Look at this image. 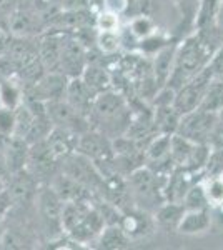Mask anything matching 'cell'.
<instances>
[{
  "instance_id": "obj_33",
  "label": "cell",
  "mask_w": 223,
  "mask_h": 250,
  "mask_svg": "<svg viewBox=\"0 0 223 250\" xmlns=\"http://www.w3.org/2000/svg\"><path fill=\"white\" fill-rule=\"evenodd\" d=\"M15 134V110L0 107V139Z\"/></svg>"
},
{
  "instance_id": "obj_13",
  "label": "cell",
  "mask_w": 223,
  "mask_h": 250,
  "mask_svg": "<svg viewBox=\"0 0 223 250\" xmlns=\"http://www.w3.org/2000/svg\"><path fill=\"white\" fill-rule=\"evenodd\" d=\"M68 77L62 72H45L37 82L25 88V99L48 104L54 100L65 99Z\"/></svg>"
},
{
  "instance_id": "obj_28",
  "label": "cell",
  "mask_w": 223,
  "mask_h": 250,
  "mask_svg": "<svg viewBox=\"0 0 223 250\" xmlns=\"http://www.w3.org/2000/svg\"><path fill=\"white\" fill-rule=\"evenodd\" d=\"M218 12H220V0H202L195 30L210 29V27L218 25Z\"/></svg>"
},
{
  "instance_id": "obj_11",
  "label": "cell",
  "mask_w": 223,
  "mask_h": 250,
  "mask_svg": "<svg viewBox=\"0 0 223 250\" xmlns=\"http://www.w3.org/2000/svg\"><path fill=\"white\" fill-rule=\"evenodd\" d=\"M45 107H47V115L54 127L67 128V130H72L79 135H82L83 132L92 128L90 119L87 115L80 114L65 99L48 102L45 104Z\"/></svg>"
},
{
  "instance_id": "obj_30",
  "label": "cell",
  "mask_w": 223,
  "mask_h": 250,
  "mask_svg": "<svg viewBox=\"0 0 223 250\" xmlns=\"http://www.w3.org/2000/svg\"><path fill=\"white\" fill-rule=\"evenodd\" d=\"M206 199L212 208H223V175L203 177Z\"/></svg>"
},
{
  "instance_id": "obj_22",
  "label": "cell",
  "mask_w": 223,
  "mask_h": 250,
  "mask_svg": "<svg viewBox=\"0 0 223 250\" xmlns=\"http://www.w3.org/2000/svg\"><path fill=\"white\" fill-rule=\"evenodd\" d=\"M180 120L182 114H178L173 104H155V107H153V122H155L158 134H177Z\"/></svg>"
},
{
  "instance_id": "obj_38",
  "label": "cell",
  "mask_w": 223,
  "mask_h": 250,
  "mask_svg": "<svg viewBox=\"0 0 223 250\" xmlns=\"http://www.w3.org/2000/svg\"><path fill=\"white\" fill-rule=\"evenodd\" d=\"M7 188V175L3 172H0V195L5 192Z\"/></svg>"
},
{
  "instance_id": "obj_26",
  "label": "cell",
  "mask_w": 223,
  "mask_h": 250,
  "mask_svg": "<svg viewBox=\"0 0 223 250\" xmlns=\"http://www.w3.org/2000/svg\"><path fill=\"white\" fill-rule=\"evenodd\" d=\"M122 29L132 35L135 43L145 42L147 39L157 35V32H158L155 20L152 17H148V15H137V17H133L130 22L125 27H122Z\"/></svg>"
},
{
  "instance_id": "obj_6",
  "label": "cell",
  "mask_w": 223,
  "mask_h": 250,
  "mask_svg": "<svg viewBox=\"0 0 223 250\" xmlns=\"http://www.w3.org/2000/svg\"><path fill=\"white\" fill-rule=\"evenodd\" d=\"M210 148L212 147L206 144H197L178 134H173L172 144H170V157L177 168L203 172Z\"/></svg>"
},
{
  "instance_id": "obj_16",
  "label": "cell",
  "mask_w": 223,
  "mask_h": 250,
  "mask_svg": "<svg viewBox=\"0 0 223 250\" xmlns=\"http://www.w3.org/2000/svg\"><path fill=\"white\" fill-rule=\"evenodd\" d=\"M2 142V170L5 175L23 170L28 162L30 144L17 135L0 139Z\"/></svg>"
},
{
  "instance_id": "obj_23",
  "label": "cell",
  "mask_w": 223,
  "mask_h": 250,
  "mask_svg": "<svg viewBox=\"0 0 223 250\" xmlns=\"http://www.w3.org/2000/svg\"><path fill=\"white\" fill-rule=\"evenodd\" d=\"M183 212H185L183 202H170V200H165V202L153 212L157 227L167 232L170 230L177 232V227H178V224H180Z\"/></svg>"
},
{
  "instance_id": "obj_25",
  "label": "cell",
  "mask_w": 223,
  "mask_h": 250,
  "mask_svg": "<svg viewBox=\"0 0 223 250\" xmlns=\"http://www.w3.org/2000/svg\"><path fill=\"white\" fill-rule=\"evenodd\" d=\"M180 17V30H186V35L195 30V23L200 10L202 0H170Z\"/></svg>"
},
{
  "instance_id": "obj_19",
  "label": "cell",
  "mask_w": 223,
  "mask_h": 250,
  "mask_svg": "<svg viewBox=\"0 0 223 250\" xmlns=\"http://www.w3.org/2000/svg\"><path fill=\"white\" fill-rule=\"evenodd\" d=\"M95 99H97V95L93 94L92 88L85 83V80L82 77L68 79L65 100L74 108H77L80 114L90 117V112L93 108V104H95Z\"/></svg>"
},
{
  "instance_id": "obj_36",
  "label": "cell",
  "mask_w": 223,
  "mask_h": 250,
  "mask_svg": "<svg viewBox=\"0 0 223 250\" xmlns=\"http://www.w3.org/2000/svg\"><path fill=\"white\" fill-rule=\"evenodd\" d=\"M210 70L213 72L215 77H222L223 79V42L220 43V47L215 50V54L212 55V60L208 63Z\"/></svg>"
},
{
  "instance_id": "obj_8",
  "label": "cell",
  "mask_w": 223,
  "mask_h": 250,
  "mask_svg": "<svg viewBox=\"0 0 223 250\" xmlns=\"http://www.w3.org/2000/svg\"><path fill=\"white\" fill-rule=\"evenodd\" d=\"M215 79L213 72L210 70V67H206L205 70H202L200 74L195 75L193 79H190L188 82H185L183 85L175 88V97H173V107L178 110V114H188V112L195 110L200 107L203 95L208 88L210 82Z\"/></svg>"
},
{
  "instance_id": "obj_24",
  "label": "cell",
  "mask_w": 223,
  "mask_h": 250,
  "mask_svg": "<svg viewBox=\"0 0 223 250\" xmlns=\"http://www.w3.org/2000/svg\"><path fill=\"white\" fill-rule=\"evenodd\" d=\"M25 102V85L20 79H0V107L17 110Z\"/></svg>"
},
{
  "instance_id": "obj_10",
  "label": "cell",
  "mask_w": 223,
  "mask_h": 250,
  "mask_svg": "<svg viewBox=\"0 0 223 250\" xmlns=\"http://www.w3.org/2000/svg\"><path fill=\"white\" fill-rule=\"evenodd\" d=\"M119 224L132 242L147 240L158 229L153 213L143 210L137 205H132V207L122 210Z\"/></svg>"
},
{
  "instance_id": "obj_31",
  "label": "cell",
  "mask_w": 223,
  "mask_h": 250,
  "mask_svg": "<svg viewBox=\"0 0 223 250\" xmlns=\"http://www.w3.org/2000/svg\"><path fill=\"white\" fill-rule=\"evenodd\" d=\"M183 205L186 208H212L208 204V199H206L203 179H200L188 188L186 195L183 197Z\"/></svg>"
},
{
  "instance_id": "obj_7",
  "label": "cell",
  "mask_w": 223,
  "mask_h": 250,
  "mask_svg": "<svg viewBox=\"0 0 223 250\" xmlns=\"http://www.w3.org/2000/svg\"><path fill=\"white\" fill-rule=\"evenodd\" d=\"M218 120H220L218 114L195 108V110L182 115L177 134L188 140H193L197 144L210 145V140H212L213 132L218 125Z\"/></svg>"
},
{
  "instance_id": "obj_20",
  "label": "cell",
  "mask_w": 223,
  "mask_h": 250,
  "mask_svg": "<svg viewBox=\"0 0 223 250\" xmlns=\"http://www.w3.org/2000/svg\"><path fill=\"white\" fill-rule=\"evenodd\" d=\"M85 83L92 88V92L95 95H100L107 90L113 88V75L108 68H105L102 63L97 62H88V65L85 67L83 74L80 75Z\"/></svg>"
},
{
  "instance_id": "obj_4",
  "label": "cell",
  "mask_w": 223,
  "mask_h": 250,
  "mask_svg": "<svg viewBox=\"0 0 223 250\" xmlns=\"http://www.w3.org/2000/svg\"><path fill=\"white\" fill-rule=\"evenodd\" d=\"M133 205L148 212H155L165 202L163 180L148 165H142L127 177Z\"/></svg>"
},
{
  "instance_id": "obj_2",
  "label": "cell",
  "mask_w": 223,
  "mask_h": 250,
  "mask_svg": "<svg viewBox=\"0 0 223 250\" xmlns=\"http://www.w3.org/2000/svg\"><path fill=\"white\" fill-rule=\"evenodd\" d=\"M63 233L72 237L80 245L93 244L105 227V219L97 207L95 197L63 205Z\"/></svg>"
},
{
  "instance_id": "obj_14",
  "label": "cell",
  "mask_w": 223,
  "mask_h": 250,
  "mask_svg": "<svg viewBox=\"0 0 223 250\" xmlns=\"http://www.w3.org/2000/svg\"><path fill=\"white\" fill-rule=\"evenodd\" d=\"M77 152L88 157L97 167H102L113 160V140L97 128H88L80 135Z\"/></svg>"
},
{
  "instance_id": "obj_1",
  "label": "cell",
  "mask_w": 223,
  "mask_h": 250,
  "mask_svg": "<svg viewBox=\"0 0 223 250\" xmlns=\"http://www.w3.org/2000/svg\"><path fill=\"white\" fill-rule=\"evenodd\" d=\"M88 119L92 128H97L113 140L127 134L132 120V105L122 92L112 88L97 95Z\"/></svg>"
},
{
  "instance_id": "obj_15",
  "label": "cell",
  "mask_w": 223,
  "mask_h": 250,
  "mask_svg": "<svg viewBox=\"0 0 223 250\" xmlns=\"http://www.w3.org/2000/svg\"><path fill=\"white\" fill-rule=\"evenodd\" d=\"M87 48L77 37L65 35L62 48V57H60V72L65 74L68 79L80 77L83 74L85 67L88 65Z\"/></svg>"
},
{
  "instance_id": "obj_9",
  "label": "cell",
  "mask_w": 223,
  "mask_h": 250,
  "mask_svg": "<svg viewBox=\"0 0 223 250\" xmlns=\"http://www.w3.org/2000/svg\"><path fill=\"white\" fill-rule=\"evenodd\" d=\"M27 170L35 177L42 185L52 182V179L60 172V160L50 150L47 140H39V142L30 145L28 152Z\"/></svg>"
},
{
  "instance_id": "obj_35",
  "label": "cell",
  "mask_w": 223,
  "mask_h": 250,
  "mask_svg": "<svg viewBox=\"0 0 223 250\" xmlns=\"http://www.w3.org/2000/svg\"><path fill=\"white\" fill-rule=\"evenodd\" d=\"M130 2L132 0H100V3H102L100 9L123 17L128 12V9H130Z\"/></svg>"
},
{
  "instance_id": "obj_21",
  "label": "cell",
  "mask_w": 223,
  "mask_h": 250,
  "mask_svg": "<svg viewBox=\"0 0 223 250\" xmlns=\"http://www.w3.org/2000/svg\"><path fill=\"white\" fill-rule=\"evenodd\" d=\"M95 247L103 250H123L128 249L133 242L123 232L120 224H107L95 239Z\"/></svg>"
},
{
  "instance_id": "obj_27",
  "label": "cell",
  "mask_w": 223,
  "mask_h": 250,
  "mask_svg": "<svg viewBox=\"0 0 223 250\" xmlns=\"http://www.w3.org/2000/svg\"><path fill=\"white\" fill-rule=\"evenodd\" d=\"M202 110L213 112V114H220L223 110V79L215 77L210 82L208 88H206L203 100H202L200 107Z\"/></svg>"
},
{
  "instance_id": "obj_3",
  "label": "cell",
  "mask_w": 223,
  "mask_h": 250,
  "mask_svg": "<svg viewBox=\"0 0 223 250\" xmlns=\"http://www.w3.org/2000/svg\"><path fill=\"white\" fill-rule=\"evenodd\" d=\"M63 202L50 185H40L35 197V217L39 232L45 237L47 244L63 235Z\"/></svg>"
},
{
  "instance_id": "obj_39",
  "label": "cell",
  "mask_w": 223,
  "mask_h": 250,
  "mask_svg": "<svg viewBox=\"0 0 223 250\" xmlns=\"http://www.w3.org/2000/svg\"><path fill=\"white\" fill-rule=\"evenodd\" d=\"M3 233H5V217H0V249H2Z\"/></svg>"
},
{
  "instance_id": "obj_37",
  "label": "cell",
  "mask_w": 223,
  "mask_h": 250,
  "mask_svg": "<svg viewBox=\"0 0 223 250\" xmlns=\"http://www.w3.org/2000/svg\"><path fill=\"white\" fill-rule=\"evenodd\" d=\"M12 37H14V35H12L10 30L0 27V57L7 55V52H9V48H10V43H12Z\"/></svg>"
},
{
  "instance_id": "obj_12",
  "label": "cell",
  "mask_w": 223,
  "mask_h": 250,
  "mask_svg": "<svg viewBox=\"0 0 223 250\" xmlns=\"http://www.w3.org/2000/svg\"><path fill=\"white\" fill-rule=\"evenodd\" d=\"M40 185L42 184L27 168L7 175L5 192L10 199L12 207H28V205H34Z\"/></svg>"
},
{
  "instance_id": "obj_34",
  "label": "cell",
  "mask_w": 223,
  "mask_h": 250,
  "mask_svg": "<svg viewBox=\"0 0 223 250\" xmlns=\"http://www.w3.org/2000/svg\"><path fill=\"white\" fill-rule=\"evenodd\" d=\"M23 0H0V27L10 30V20Z\"/></svg>"
},
{
  "instance_id": "obj_18",
  "label": "cell",
  "mask_w": 223,
  "mask_h": 250,
  "mask_svg": "<svg viewBox=\"0 0 223 250\" xmlns=\"http://www.w3.org/2000/svg\"><path fill=\"white\" fill-rule=\"evenodd\" d=\"M212 227V208H186L177 227L180 235L195 237L206 233Z\"/></svg>"
},
{
  "instance_id": "obj_5",
  "label": "cell",
  "mask_w": 223,
  "mask_h": 250,
  "mask_svg": "<svg viewBox=\"0 0 223 250\" xmlns=\"http://www.w3.org/2000/svg\"><path fill=\"white\" fill-rule=\"evenodd\" d=\"M60 170L65 173V175L77 180L79 184H82L93 195L102 197L103 185H105L103 175L100 172V168L88 157H85L80 152H74L72 155H68L67 159L62 160Z\"/></svg>"
},
{
  "instance_id": "obj_29",
  "label": "cell",
  "mask_w": 223,
  "mask_h": 250,
  "mask_svg": "<svg viewBox=\"0 0 223 250\" xmlns=\"http://www.w3.org/2000/svg\"><path fill=\"white\" fill-rule=\"evenodd\" d=\"M95 45L102 55L113 57L123 48L120 32H97L95 35Z\"/></svg>"
},
{
  "instance_id": "obj_32",
  "label": "cell",
  "mask_w": 223,
  "mask_h": 250,
  "mask_svg": "<svg viewBox=\"0 0 223 250\" xmlns=\"http://www.w3.org/2000/svg\"><path fill=\"white\" fill-rule=\"evenodd\" d=\"M93 27L97 32H120L123 25H122L120 15L100 9L97 12L95 20H93Z\"/></svg>"
},
{
  "instance_id": "obj_17",
  "label": "cell",
  "mask_w": 223,
  "mask_h": 250,
  "mask_svg": "<svg viewBox=\"0 0 223 250\" xmlns=\"http://www.w3.org/2000/svg\"><path fill=\"white\" fill-rule=\"evenodd\" d=\"M63 40H65V34L62 32H52V34H43L39 37L40 60L47 68V72H60Z\"/></svg>"
}]
</instances>
